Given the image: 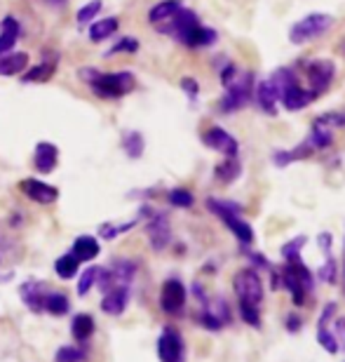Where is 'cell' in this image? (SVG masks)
I'll list each match as a JSON object with an SVG mask.
<instances>
[{
	"mask_svg": "<svg viewBox=\"0 0 345 362\" xmlns=\"http://www.w3.org/2000/svg\"><path fill=\"white\" fill-rule=\"evenodd\" d=\"M167 200L171 207H181V209H188L195 205V195L190 191H186V188H174V191H169Z\"/></svg>",
	"mask_w": 345,
	"mask_h": 362,
	"instance_id": "d590c367",
	"label": "cell"
},
{
	"mask_svg": "<svg viewBox=\"0 0 345 362\" xmlns=\"http://www.w3.org/2000/svg\"><path fill=\"white\" fill-rule=\"evenodd\" d=\"M221 83H224L226 94L221 99V111L224 113H235L249 104L251 94H254V76L247 71H240L233 64L221 71Z\"/></svg>",
	"mask_w": 345,
	"mask_h": 362,
	"instance_id": "6da1fadb",
	"label": "cell"
},
{
	"mask_svg": "<svg viewBox=\"0 0 345 362\" xmlns=\"http://www.w3.org/2000/svg\"><path fill=\"white\" fill-rule=\"evenodd\" d=\"M308 144L313 146V151H317V148H329L334 144V132H332V127H327V125H322V122L315 120V125L310 129V136L305 139Z\"/></svg>",
	"mask_w": 345,
	"mask_h": 362,
	"instance_id": "83f0119b",
	"label": "cell"
},
{
	"mask_svg": "<svg viewBox=\"0 0 345 362\" xmlns=\"http://www.w3.org/2000/svg\"><path fill=\"white\" fill-rule=\"evenodd\" d=\"M181 90L188 94L193 101H195V97L200 94V85H198L195 78H183V81H181Z\"/></svg>",
	"mask_w": 345,
	"mask_h": 362,
	"instance_id": "bcb514c9",
	"label": "cell"
},
{
	"mask_svg": "<svg viewBox=\"0 0 345 362\" xmlns=\"http://www.w3.org/2000/svg\"><path fill=\"white\" fill-rule=\"evenodd\" d=\"M122 148H125L127 158H132V160H139L143 156V148H146V141H143V134L136 132V129H129L122 136Z\"/></svg>",
	"mask_w": 345,
	"mask_h": 362,
	"instance_id": "f1b7e54d",
	"label": "cell"
},
{
	"mask_svg": "<svg viewBox=\"0 0 345 362\" xmlns=\"http://www.w3.org/2000/svg\"><path fill=\"white\" fill-rule=\"evenodd\" d=\"M305 245H308V235H296V238H291L289 243L282 245L279 255H282L284 262H301V250H303Z\"/></svg>",
	"mask_w": 345,
	"mask_h": 362,
	"instance_id": "d6a6232c",
	"label": "cell"
},
{
	"mask_svg": "<svg viewBox=\"0 0 345 362\" xmlns=\"http://www.w3.org/2000/svg\"><path fill=\"white\" fill-rule=\"evenodd\" d=\"M28 69V52H7L0 57V76H19Z\"/></svg>",
	"mask_w": 345,
	"mask_h": 362,
	"instance_id": "ffe728a7",
	"label": "cell"
},
{
	"mask_svg": "<svg viewBox=\"0 0 345 362\" xmlns=\"http://www.w3.org/2000/svg\"><path fill=\"white\" fill-rule=\"evenodd\" d=\"M301 327H303V320H301V315H296V313L286 315V332H289V334H298Z\"/></svg>",
	"mask_w": 345,
	"mask_h": 362,
	"instance_id": "c3c4849f",
	"label": "cell"
},
{
	"mask_svg": "<svg viewBox=\"0 0 345 362\" xmlns=\"http://www.w3.org/2000/svg\"><path fill=\"white\" fill-rule=\"evenodd\" d=\"M334 334H336V341H339V349L345 351V317H336Z\"/></svg>",
	"mask_w": 345,
	"mask_h": 362,
	"instance_id": "7dc6e473",
	"label": "cell"
},
{
	"mask_svg": "<svg viewBox=\"0 0 345 362\" xmlns=\"http://www.w3.org/2000/svg\"><path fill=\"white\" fill-rule=\"evenodd\" d=\"M95 327H97L95 317L87 315V313H78L73 317V322H71V334H73V339L78 344H85L95 337Z\"/></svg>",
	"mask_w": 345,
	"mask_h": 362,
	"instance_id": "44dd1931",
	"label": "cell"
},
{
	"mask_svg": "<svg viewBox=\"0 0 345 362\" xmlns=\"http://www.w3.org/2000/svg\"><path fill=\"white\" fill-rule=\"evenodd\" d=\"M186 299H188V289L178 278L164 280L160 289V308L167 315H181L186 308Z\"/></svg>",
	"mask_w": 345,
	"mask_h": 362,
	"instance_id": "52a82bcc",
	"label": "cell"
},
{
	"mask_svg": "<svg viewBox=\"0 0 345 362\" xmlns=\"http://www.w3.org/2000/svg\"><path fill=\"white\" fill-rule=\"evenodd\" d=\"M19 33H21V28L17 24V19H14V17H5L3 19V31H0V57L7 54L14 45H17Z\"/></svg>",
	"mask_w": 345,
	"mask_h": 362,
	"instance_id": "7402d4cb",
	"label": "cell"
},
{
	"mask_svg": "<svg viewBox=\"0 0 345 362\" xmlns=\"http://www.w3.org/2000/svg\"><path fill=\"white\" fill-rule=\"evenodd\" d=\"M279 280L296 306H303L308 294H313L315 289V275L303 262H286L284 269L279 271Z\"/></svg>",
	"mask_w": 345,
	"mask_h": 362,
	"instance_id": "277c9868",
	"label": "cell"
},
{
	"mask_svg": "<svg viewBox=\"0 0 345 362\" xmlns=\"http://www.w3.org/2000/svg\"><path fill=\"white\" fill-rule=\"evenodd\" d=\"M54 66H56V62H42L38 66L26 69L24 76H21V81L24 83H47L49 78L54 76Z\"/></svg>",
	"mask_w": 345,
	"mask_h": 362,
	"instance_id": "f546056e",
	"label": "cell"
},
{
	"mask_svg": "<svg viewBox=\"0 0 345 362\" xmlns=\"http://www.w3.org/2000/svg\"><path fill=\"white\" fill-rule=\"evenodd\" d=\"M198 322H200V327H205L207 332H221L226 325L210 306H202V310L198 313Z\"/></svg>",
	"mask_w": 345,
	"mask_h": 362,
	"instance_id": "836d02e7",
	"label": "cell"
},
{
	"mask_svg": "<svg viewBox=\"0 0 345 362\" xmlns=\"http://www.w3.org/2000/svg\"><path fill=\"white\" fill-rule=\"evenodd\" d=\"M317 122H322V125H327V127H345V113H325V115H320Z\"/></svg>",
	"mask_w": 345,
	"mask_h": 362,
	"instance_id": "7bdbcfd3",
	"label": "cell"
},
{
	"mask_svg": "<svg viewBox=\"0 0 345 362\" xmlns=\"http://www.w3.org/2000/svg\"><path fill=\"white\" fill-rule=\"evenodd\" d=\"M336 308H339V303L336 301H329L325 308H322V315H320V320H317V327H327L329 320L336 315Z\"/></svg>",
	"mask_w": 345,
	"mask_h": 362,
	"instance_id": "f6af8a7d",
	"label": "cell"
},
{
	"mask_svg": "<svg viewBox=\"0 0 345 362\" xmlns=\"http://www.w3.org/2000/svg\"><path fill=\"white\" fill-rule=\"evenodd\" d=\"M143 212L148 214V223H146V235L150 247L155 252H162L167 245L171 243V226H169V216L164 212H150V209L143 207Z\"/></svg>",
	"mask_w": 345,
	"mask_h": 362,
	"instance_id": "ba28073f",
	"label": "cell"
},
{
	"mask_svg": "<svg viewBox=\"0 0 345 362\" xmlns=\"http://www.w3.org/2000/svg\"><path fill=\"white\" fill-rule=\"evenodd\" d=\"M139 49V40L136 38H120L115 45L111 47V52H106V57H113V54H134Z\"/></svg>",
	"mask_w": 345,
	"mask_h": 362,
	"instance_id": "b9f144b4",
	"label": "cell"
},
{
	"mask_svg": "<svg viewBox=\"0 0 345 362\" xmlns=\"http://www.w3.org/2000/svg\"><path fill=\"white\" fill-rule=\"evenodd\" d=\"M214 42H217V31H214V28H207L202 24H198L183 38V45H188V47H207V45H214Z\"/></svg>",
	"mask_w": 345,
	"mask_h": 362,
	"instance_id": "d4e9b609",
	"label": "cell"
},
{
	"mask_svg": "<svg viewBox=\"0 0 345 362\" xmlns=\"http://www.w3.org/2000/svg\"><path fill=\"white\" fill-rule=\"evenodd\" d=\"M157 358L160 362H183V337L174 327H164L157 339Z\"/></svg>",
	"mask_w": 345,
	"mask_h": 362,
	"instance_id": "9c48e42d",
	"label": "cell"
},
{
	"mask_svg": "<svg viewBox=\"0 0 345 362\" xmlns=\"http://www.w3.org/2000/svg\"><path fill=\"white\" fill-rule=\"evenodd\" d=\"M99 271H102V269H99V266H90V269H85V271H83V275H80V278H78V294L85 296V294L90 292L92 287L97 285Z\"/></svg>",
	"mask_w": 345,
	"mask_h": 362,
	"instance_id": "8d00e7d4",
	"label": "cell"
},
{
	"mask_svg": "<svg viewBox=\"0 0 345 362\" xmlns=\"http://www.w3.org/2000/svg\"><path fill=\"white\" fill-rule=\"evenodd\" d=\"M317 245H320V250L325 252V255H332V245H334L332 233H320L317 235Z\"/></svg>",
	"mask_w": 345,
	"mask_h": 362,
	"instance_id": "681fc988",
	"label": "cell"
},
{
	"mask_svg": "<svg viewBox=\"0 0 345 362\" xmlns=\"http://www.w3.org/2000/svg\"><path fill=\"white\" fill-rule=\"evenodd\" d=\"M181 0H162V3H157L150 7L148 12V19L153 21V24H162V21H169L174 14L181 10Z\"/></svg>",
	"mask_w": 345,
	"mask_h": 362,
	"instance_id": "603a6c76",
	"label": "cell"
},
{
	"mask_svg": "<svg viewBox=\"0 0 345 362\" xmlns=\"http://www.w3.org/2000/svg\"><path fill=\"white\" fill-rule=\"evenodd\" d=\"M200 24V19H198V14L195 12H190V10H178L174 17L169 19V26L164 28V33H171L174 35L176 40H181L183 42V38L188 35L193 28H195Z\"/></svg>",
	"mask_w": 345,
	"mask_h": 362,
	"instance_id": "5bb4252c",
	"label": "cell"
},
{
	"mask_svg": "<svg viewBox=\"0 0 345 362\" xmlns=\"http://www.w3.org/2000/svg\"><path fill=\"white\" fill-rule=\"evenodd\" d=\"M49 5H54V7H63L66 5V0H47Z\"/></svg>",
	"mask_w": 345,
	"mask_h": 362,
	"instance_id": "f907efd6",
	"label": "cell"
},
{
	"mask_svg": "<svg viewBox=\"0 0 345 362\" xmlns=\"http://www.w3.org/2000/svg\"><path fill=\"white\" fill-rule=\"evenodd\" d=\"M129 303V285H115L102 299V310L106 315H122Z\"/></svg>",
	"mask_w": 345,
	"mask_h": 362,
	"instance_id": "4fadbf2b",
	"label": "cell"
},
{
	"mask_svg": "<svg viewBox=\"0 0 345 362\" xmlns=\"http://www.w3.org/2000/svg\"><path fill=\"white\" fill-rule=\"evenodd\" d=\"M45 294H47V285H45V282H38V280H26L24 285H21V289H19L21 301H24L26 306L33 310V313H40V310H42Z\"/></svg>",
	"mask_w": 345,
	"mask_h": 362,
	"instance_id": "9a60e30c",
	"label": "cell"
},
{
	"mask_svg": "<svg viewBox=\"0 0 345 362\" xmlns=\"http://www.w3.org/2000/svg\"><path fill=\"white\" fill-rule=\"evenodd\" d=\"M42 310H47L49 315L61 317V315H66L71 310V301H68V296L63 292H47L45 294V303H42Z\"/></svg>",
	"mask_w": 345,
	"mask_h": 362,
	"instance_id": "484cf974",
	"label": "cell"
},
{
	"mask_svg": "<svg viewBox=\"0 0 345 362\" xmlns=\"http://www.w3.org/2000/svg\"><path fill=\"white\" fill-rule=\"evenodd\" d=\"M80 78L85 83L90 85L92 92L97 97H104V99H120L125 97L134 90V74L129 71H118V74H102V71L92 69V66H85L80 69Z\"/></svg>",
	"mask_w": 345,
	"mask_h": 362,
	"instance_id": "7a4b0ae2",
	"label": "cell"
},
{
	"mask_svg": "<svg viewBox=\"0 0 345 362\" xmlns=\"http://www.w3.org/2000/svg\"><path fill=\"white\" fill-rule=\"evenodd\" d=\"M254 97H256V104L261 106V111H265L268 115H275L277 113V92L272 88L270 78H265V81H258L256 88H254Z\"/></svg>",
	"mask_w": 345,
	"mask_h": 362,
	"instance_id": "e0dca14e",
	"label": "cell"
},
{
	"mask_svg": "<svg viewBox=\"0 0 345 362\" xmlns=\"http://www.w3.org/2000/svg\"><path fill=\"white\" fill-rule=\"evenodd\" d=\"M19 188L24 191L28 200L38 202V205H52V202L59 198V188L49 186L40 179H24L19 184Z\"/></svg>",
	"mask_w": 345,
	"mask_h": 362,
	"instance_id": "7c38bea8",
	"label": "cell"
},
{
	"mask_svg": "<svg viewBox=\"0 0 345 362\" xmlns=\"http://www.w3.org/2000/svg\"><path fill=\"white\" fill-rule=\"evenodd\" d=\"M332 26H334V17L322 14V12H313L291 26L289 40L293 45H303V42H310L315 38H320V35H325Z\"/></svg>",
	"mask_w": 345,
	"mask_h": 362,
	"instance_id": "5b68a950",
	"label": "cell"
},
{
	"mask_svg": "<svg viewBox=\"0 0 345 362\" xmlns=\"http://www.w3.org/2000/svg\"><path fill=\"white\" fill-rule=\"evenodd\" d=\"M102 7H104L102 0H90L87 5H83L80 10H78L75 21H78V24H87V21H92L97 17V12H102Z\"/></svg>",
	"mask_w": 345,
	"mask_h": 362,
	"instance_id": "60d3db41",
	"label": "cell"
},
{
	"mask_svg": "<svg viewBox=\"0 0 345 362\" xmlns=\"http://www.w3.org/2000/svg\"><path fill=\"white\" fill-rule=\"evenodd\" d=\"M240 175H242V165H240V160H237V156L226 158V160L219 163L217 170H214V177H217L221 184H233Z\"/></svg>",
	"mask_w": 345,
	"mask_h": 362,
	"instance_id": "4316f807",
	"label": "cell"
},
{
	"mask_svg": "<svg viewBox=\"0 0 345 362\" xmlns=\"http://www.w3.org/2000/svg\"><path fill=\"white\" fill-rule=\"evenodd\" d=\"M247 257H249V262L254 264V269H256V271H270V269H272L270 262L261 255V252H247Z\"/></svg>",
	"mask_w": 345,
	"mask_h": 362,
	"instance_id": "ee69618b",
	"label": "cell"
},
{
	"mask_svg": "<svg viewBox=\"0 0 345 362\" xmlns=\"http://www.w3.org/2000/svg\"><path fill=\"white\" fill-rule=\"evenodd\" d=\"M317 344L327 353H332V356H336V353L341 351L339 349V341H336V334L329 327H317Z\"/></svg>",
	"mask_w": 345,
	"mask_h": 362,
	"instance_id": "ab89813d",
	"label": "cell"
},
{
	"mask_svg": "<svg viewBox=\"0 0 345 362\" xmlns=\"http://www.w3.org/2000/svg\"><path fill=\"white\" fill-rule=\"evenodd\" d=\"M233 289L237 294V301H249V303H256V306H261V301L265 296L263 280L256 269H244L237 273L233 278Z\"/></svg>",
	"mask_w": 345,
	"mask_h": 362,
	"instance_id": "8992f818",
	"label": "cell"
},
{
	"mask_svg": "<svg viewBox=\"0 0 345 362\" xmlns=\"http://www.w3.org/2000/svg\"><path fill=\"white\" fill-rule=\"evenodd\" d=\"M343 52H345V40H343Z\"/></svg>",
	"mask_w": 345,
	"mask_h": 362,
	"instance_id": "816d5d0a",
	"label": "cell"
},
{
	"mask_svg": "<svg viewBox=\"0 0 345 362\" xmlns=\"http://www.w3.org/2000/svg\"><path fill=\"white\" fill-rule=\"evenodd\" d=\"M313 99H315V94L310 90H303L298 83L291 85L289 90H284L282 97H279V101L284 104L286 111H301V108H305Z\"/></svg>",
	"mask_w": 345,
	"mask_h": 362,
	"instance_id": "ac0fdd59",
	"label": "cell"
},
{
	"mask_svg": "<svg viewBox=\"0 0 345 362\" xmlns=\"http://www.w3.org/2000/svg\"><path fill=\"white\" fill-rule=\"evenodd\" d=\"M120 28V21L118 17H104L95 21V24L90 26V40L92 42H102L106 38H111V35Z\"/></svg>",
	"mask_w": 345,
	"mask_h": 362,
	"instance_id": "cb8c5ba5",
	"label": "cell"
},
{
	"mask_svg": "<svg viewBox=\"0 0 345 362\" xmlns=\"http://www.w3.org/2000/svg\"><path fill=\"white\" fill-rule=\"evenodd\" d=\"M207 209H210L214 216H219V219L230 228V233H233L242 245L254 243V228L242 219V212H244L242 205H237L235 200L207 198Z\"/></svg>",
	"mask_w": 345,
	"mask_h": 362,
	"instance_id": "3957f363",
	"label": "cell"
},
{
	"mask_svg": "<svg viewBox=\"0 0 345 362\" xmlns=\"http://www.w3.org/2000/svg\"><path fill=\"white\" fill-rule=\"evenodd\" d=\"M78 269H80V262L71 255H63V257H59L54 262V271H56V275H59L61 280H71V278H75L78 275Z\"/></svg>",
	"mask_w": 345,
	"mask_h": 362,
	"instance_id": "4dcf8cb0",
	"label": "cell"
},
{
	"mask_svg": "<svg viewBox=\"0 0 345 362\" xmlns=\"http://www.w3.org/2000/svg\"><path fill=\"white\" fill-rule=\"evenodd\" d=\"M90 353L85 346H61L54 353V362H87Z\"/></svg>",
	"mask_w": 345,
	"mask_h": 362,
	"instance_id": "1f68e13d",
	"label": "cell"
},
{
	"mask_svg": "<svg viewBox=\"0 0 345 362\" xmlns=\"http://www.w3.org/2000/svg\"><path fill=\"white\" fill-rule=\"evenodd\" d=\"M134 226H136V219L134 221H127V223H104V226L99 228V233H102L104 240H113V238L127 233V230H132Z\"/></svg>",
	"mask_w": 345,
	"mask_h": 362,
	"instance_id": "f35d334b",
	"label": "cell"
},
{
	"mask_svg": "<svg viewBox=\"0 0 345 362\" xmlns=\"http://www.w3.org/2000/svg\"><path fill=\"white\" fill-rule=\"evenodd\" d=\"M56 160H59V151H56L54 144L49 141H40L35 146V156H33V165L40 175H49L56 168Z\"/></svg>",
	"mask_w": 345,
	"mask_h": 362,
	"instance_id": "2e32d148",
	"label": "cell"
},
{
	"mask_svg": "<svg viewBox=\"0 0 345 362\" xmlns=\"http://www.w3.org/2000/svg\"><path fill=\"white\" fill-rule=\"evenodd\" d=\"M317 275H320L322 282H327V285H334V282L339 280V264H336V259L332 255H327L325 264L320 266Z\"/></svg>",
	"mask_w": 345,
	"mask_h": 362,
	"instance_id": "74e56055",
	"label": "cell"
},
{
	"mask_svg": "<svg viewBox=\"0 0 345 362\" xmlns=\"http://www.w3.org/2000/svg\"><path fill=\"white\" fill-rule=\"evenodd\" d=\"M99 252H102V247H99V240L92 235H80L75 238L73 243V250H71V255H73L78 262H92V259L99 257Z\"/></svg>",
	"mask_w": 345,
	"mask_h": 362,
	"instance_id": "d6986e66",
	"label": "cell"
},
{
	"mask_svg": "<svg viewBox=\"0 0 345 362\" xmlns=\"http://www.w3.org/2000/svg\"><path fill=\"white\" fill-rule=\"evenodd\" d=\"M308 78H310V92L315 94V99L320 97L322 92H327V88L332 85L334 81V76H336V66H334V62H329V59H315L308 64Z\"/></svg>",
	"mask_w": 345,
	"mask_h": 362,
	"instance_id": "30bf717a",
	"label": "cell"
},
{
	"mask_svg": "<svg viewBox=\"0 0 345 362\" xmlns=\"http://www.w3.org/2000/svg\"><path fill=\"white\" fill-rule=\"evenodd\" d=\"M202 141H205L207 148L219 151V153H224L226 158H233V156H237V151H240V144H237V139L233 134H228L224 127L207 129Z\"/></svg>",
	"mask_w": 345,
	"mask_h": 362,
	"instance_id": "8fae6325",
	"label": "cell"
},
{
	"mask_svg": "<svg viewBox=\"0 0 345 362\" xmlns=\"http://www.w3.org/2000/svg\"><path fill=\"white\" fill-rule=\"evenodd\" d=\"M237 310H240V317L249 325V327H254V329L261 327V308H258L256 303L240 301V306H237Z\"/></svg>",
	"mask_w": 345,
	"mask_h": 362,
	"instance_id": "e575fe53",
	"label": "cell"
}]
</instances>
